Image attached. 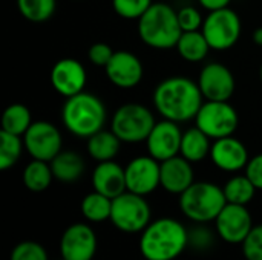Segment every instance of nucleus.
Here are the masks:
<instances>
[{
  "label": "nucleus",
  "instance_id": "nucleus-1",
  "mask_svg": "<svg viewBox=\"0 0 262 260\" xmlns=\"http://www.w3.org/2000/svg\"><path fill=\"white\" fill-rule=\"evenodd\" d=\"M154 106L164 118L175 123L195 120L204 97L196 81L187 77H169L163 80L154 90Z\"/></svg>",
  "mask_w": 262,
  "mask_h": 260
},
{
  "label": "nucleus",
  "instance_id": "nucleus-2",
  "mask_svg": "<svg viewBox=\"0 0 262 260\" xmlns=\"http://www.w3.org/2000/svg\"><path fill=\"white\" fill-rule=\"evenodd\" d=\"M187 247L189 230L172 218L150 222L140 238V253L144 260H175Z\"/></svg>",
  "mask_w": 262,
  "mask_h": 260
},
{
  "label": "nucleus",
  "instance_id": "nucleus-3",
  "mask_svg": "<svg viewBox=\"0 0 262 260\" xmlns=\"http://www.w3.org/2000/svg\"><path fill=\"white\" fill-rule=\"evenodd\" d=\"M61 121L69 133L88 139L103 130L106 124V107L97 95L83 90L66 98L61 106Z\"/></svg>",
  "mask_w": 262,
  "mask_h": 260
},
{
  "label": "nucleus",
  "instance_id": "nucleus-4",
  "mask_svg": "<svg viewBox=\"0 0 262 260\" xmlns=\"http://www.w3.org/2000/svg\"><path fill=\"white\" fill-rule=\"evenodd\" d=\"M181 34L183 29L178 21V12L167 3H152L138 18V35L149 48H175Z\"/></svg>",
  "mask_w": 262,
  "mask_h": 260
},
{
  "label": "nucleus",
  "instance_id": "nucleus-5",
  "mask_svg": "<svg viewBox=\"0 0 262 260\" xmlns=\"http://www.w3.org/2000/svg\"><path fill=\"white\" fill-rule=\"evenodd\" d=\"M226 204L224 190L213 182L196 181L180 195L181 213L195 224L215 222Z\"/></svg>",
  "mask_w": 262,
  "mask_h": 260
},
{
  "label": "nucleus",
  "instance_id": "nucleus-6",
  "mask_svg": "<svg viewBox=\"0 0 262 260\" xmlns=\"http://www.w3.org/2000/svg\"><path fill=\"white\" fill-rule=\"evenodd\" d=\"M154 113L143 104L127 103L120 106L111 120V130L121 139V143L135 144L143 143L150 135L155 126Z\"/></svg>",
  "mask_w": 262,
  "mask_h": 260
},
{
  "label": "nucleus",
  "instance_id": "nucleus-7",
  "mask_svg": "<svg viewBox=\"0 0 262 260\" xmlns=\"http://www.w3.org/2000/svg\"><path fill=\"white\" fill-rule=\"evenodd\" d=\"M150 218L152 210L146 201V196L124 192L112 199V211L109 221L121 233H143L144 228L152 222Z\"/></svg>",
  "mask_w": 262,
  "mask_h": 260
},
{
  "label": "nucleus",
  "instance_id": "nucleus-8",
  "mask_svg": "<svg viewBox=\"0 0 262 260\" xmlns=\"http://www.w3.org/2000/svg\"><path fill=\"white\" fill-rule=\"evenodd\" d=\"M238 124V112L229 101H204L195 116V126L213 141L235 135Z\"/></svg>",
  "mask_w": 262,
  "mask_h": 260
},
{
  "label": "nucleus",
  "instance_id": "nucleus-9",
  "mask_svg": "<svg viewBox=\"0 0 262 260\" xmlns=\"http://www.w3.org/2000/svg\"><path fill=\"white\" fill-rule=\"evenodd\" d=\"M201 31L210 49L227 51L233 48L241 37V18L230 8L210 11L204 18Z\"/></svg>",
  "mask_w": 262,
  "mask_h": 260
},
{
  "label": "nucleus",
  "instance_id": "nucleus-10",
  "mask_svg": "<svg viewBox=\"0 0 262 260\" xmlns=\"http://www.w3.org/2000/svg\"><path fill=\"white\" fill-rule=\"evenodd\" d=\"M25 149L32 159L51 162L63 146V138L57 126L49 121H32L31 127L23 135Z\"/></svg>",
  "mask_w": 262,
  "mask_h": 260
},
{
  "label": "nucleus",
  "instance_id": "nucleus-11",
  "mask_svg": "<svg viewBox=\"0 0 262 260\" xmlns=\"http://www.w3.org/2000/svg\"><path fill=\"white\" fill-rule=\"evenodd\" d=\"M253 228V219L247 205L226 204L215 219L216 234L227 244L241 245Z\"/></svg>",
  "mask_w": 262,
  "mask_h": 260
},
{
  "label": "nucleus",
  "instance_id": "nucleus-12",
  "mask_svg": "<svg viewBox=\"0 0 262 260\" xmlns=\"http://www.w3.org/2000/svg\"><path fill=\"white\" fill-rule=\"evenodd\" d=\"M200 90L207 101H229L235 93V77L221 63H207L198 75Z\"/></svg>",
  "mask_w": 262,
  "mask_h": 260
},
{
  "label": "nucleus",
  "instance_id": "nucleus-13",
  "mask_svg": "<svg viewBox=\"0 0 262 260\" xmlns=\"http://www.w3.org/2000/svg\"><path fill=\"white\" fill-rule=\"evenodd\" d=\"M98 247L95 231L83 222L69 225L60 239V254L64 260H92Z\"/></svg>",
  "mask_w": 262,
  "mask_h": 260
},
{
  "label": "nucleus",
  "instance_id": "nucleus-14",
  "mask_svg": "<svg viewBox=\"0 0 262 260\" xmlns=\"http://www.w3.org/2000/svg\"><path fill=\"white\" fill-rule=\"evenodd\" d=\"M126 172V187L127 192H132L140 196H147L154 193L160 182V161L150 155L137 156L129 161L124 167Z\"/></svg>",
  "mask_w": 262,
  "mask_h": 260
},
{
  "label": "nucleus",
  "instance_id": "nucleus-15",
  "mask_svg": "<svg viewBox=\"0 0 262 260\" xmlns=\"http://www.w3.org/2000/svg\"><path fill=\"white\" fill-rule=\"evenodd\" d=\"M183 133L184 132L181 130L180 124L175 121L164 118L161 121H157L146 139L149 155L160 162L180 155Z\"/></svg>",
  "mask_w": 262,
  "mask_h": 260
},
{
  "label": "nucleus",
  "instance_id": "nucleus-16",
  "mask_svg": "<svg viewBox=\"0 0 262 260\" xmlns=\"http://www.w3.org/2000/svg\"><path fill=\"white\" fill-rule=\"evenodd\" d=\"M49 80L57 93L64 98H69L83 92L88 81V75L84 66L78 60L61 58L52 66Z\"/></svg>",
  "mask_w": 262,
  "mask_h": 260
},
{
  "label": "nucleus",
  "instance_id": "nucleus-17",
  "mask_svg": "<svg viewBox=\"0 0 262 260\" xmlns=\"http://www.w3.org/2000/svg\"><path fill=\"white\" fill-rule=\"evenodd\" d=\"M107 80L120 89H132L140 84L144 69L141 60L129 51H115L104 67Z\"/></svg>",
  "mask_w": 262,
  "mask_h": 260
},
{
  "label": "nucleus",
  "instance_id": "nucleus-18",
  "mask_svg": "<svg viewBox=\"0 0 262 260\" xmlns=\"http://www.w3.org/2000/svg\"><path fill=\"white\" fill-rule=\"evenodd\" d=\"M210 159L220 170L236 173L247 167L250 156L246 144L232 135L213 141L210 149Z\"/></svg>",
  "mask_w": 262,
  "mask_h": 260
},
{
  "label": "nucleus",
  "instance_id": "nucleus-19",
  "mask_svg": "<svg viewBox=\"0 0 262 260\" xmlns=\"http://www.w3.org/2000/svg\"><path fill=\"white\" fill-rule=\"evenodd\" d=\"M160 182L167 193L180 196L195 182L192 162L181 155L160 162Z\"/></svg>",
  "mask_w": 262,
  "mask_h": 260
},
{
  "label": "nucleus",
  "instance_id": "nucleus-20",
  "mask_svg": "<svg viewBox=\"0 0 262 260\" xmlns=\"http://www.w3.org/2000/svg\"><path fill=\"white\" fill-rule=\"evenodd\" d=\"M92 188L111 199L120 196L121 193L127 192L126 187V172L124 169L112 161L98 162L97 167L92 172Z\"/></svg>",
  "mask_w": 262,
  "mask_h": 260
},
{
  "label": "nucleus",
  "instance_id": "nucleus-21",
  "mask_svg": "<svg viewBox=\"0 0 262 260\" xmlns=\"http://www.w3.org/2000/svg\"><path fill=\"white\" fill-rule=\"evenodd\" d=\"M49 164L54 173V179L64 184L78 181L84 173V159L77 152L61 150Z\"/></svg>",
  "mask_w": 262,
  "mask_h": 260
},
{
  "label": "nucleus",
  "instance_id": "nucleus-22",
  "mask_svg": "<svg viewBox=\"0 0 262 260\" xmlns=\"http://www.w3.org/2000/svg\"><path fill=\"white\" fill-rule=\"evenodd\" d=\"M210 149H212L210 138L196 126L192 129H187L183 133L180 155L186 158L187 161H190L192 164L201 162L207 156H210Z\"/></svg>",
  "mask_w": 262,
  "mask_h": 260
},
{
  "label": "nucleus",
  "instance_id": "nucleus-23",
  "mask_svg": "<svg viewBox=\"0 0 262 260\" xmlns=\"http://www.w3.org/2000/svg\"><path fill=\"white\" fill-rule=\"evenodd\" d=\"M121 147V139L112 130H100L88 138V153L97 162L112 161Z\"/></svg>",
  "mask_w": 262,
  "mask_h": 260
},
{
  "label": "nucleus",
  "instance_id": "nucleus-24",
  "mask_svg": "<svg viewBox=\"0 0 262 260\" xmlns=\"http://www.w3.org/2000/svg\"><path fill=\"white\" fill-rule=\"evenodd\" d=\"M175 48H177V52L180 54V57L189 63L203 61L210 51V46H209L203 31L183 32Z\"/></svg>",
  "mask_w": 262,
  "mask_h": 260
},
{
  "label": "nucleus",
  "instance_id": "nucleus-25",
  "mask_svg": "<svg viewBox=\"0 0 262 260\" xmlns=\"http://www.w3.org/2000/svg\"><path fill=\"white\" fill-rule=\"evenodd\" d=\"M23 184L29 192L34 193H41L46 188H49V185L52 184L54 179V173L51 169V164L46 161H38V159H32L23 170Z\"/></svg>",
  "mask_w": 262,
  "mask_h": 260
},
{
  "label": "nucleus",
  "instance_id": "nucleus-26",
  "mask_svg": "<svg viewBox=\"0 0 262 260\" xmlns=\"http://www.w3.org/2000/svg\"><path fill=\"white\" fill-rule=\"evenodd\" d=\"M80 210L86 221L100 224V222L111 219L112 199L94 190L92 193H89L83 198V201L80 204Z\"/></svg>",
  "mask_w": 262,
  "mask_h": 260
},
{
  "label": "nucleus",
  "instance_id": "nucleus-27",
  "mask_svg": "<svg viewBox=\"0 0 262 260\" xmlns=\"http://www.w3.org/2000/svg\"><path fill=\"white\" fill-rule=\"evenodd\" d=\"M31 124H32V116H31L29 109L21 103H14L5 109V112L2 115V129L0 130L23 136L26 133V130L31 127Z\"/></svg>",
  "mask_w": 262,
  "mask_h": 260
},
{
  "label": "nucleus",
  "instance_id": "nucleus-28",
  "mask_svg": "<svg viewBox=\"0 0 262 260\" xmlns=\"http://www.w3.org/2000/svg\"><path fill=\"white\" fill-rule=\"evenodd\" d=\"M223 190H224L227 204L247 205L255 198V193L258 188L244 173V175H235L233 178H230L223 187Z\"/></svg>",
  "mask_w": 262,
  "mask_h": 260
},
{
  "label": "nucleus",
  "instance_id": "nucleus-29",
  "mask_svg": "<svg viewBox=\"0 0 262 260\" xmlns=\"http://www.w3.org/2000/svg\"><path fill=\"white\" fill-rule=\"evenodd\" d=\"M17 8L21 17L32 23H43L49 20L57 8L55 0H17Z\"/></svg>",
  "mask_w": 262,
  "mask_h": 260
},
{
  "label": "nucleus",
  "instance_id": "nucleus-30",
  "mask_svg": "<svg viewBox=\"0 0 262 260\" xmlns=\"http://www.w3.org/2000/svg\"><path fill=\"white\" fill-rule=\"evenodd\" d=\"M23 139L18 135H12L0 130V170H8L17 164L23 152Z\"/></svg>",
  "mask_w": 262,
  "mask_h": 260
},
{
  "label": "nucleus",
  "instance_id": "nucleus-31",
  "mask_svg": "<svg viewBox=\"0 0 262 260\" xmlns=\"http://www.w3.org/2000/svg\"><path fill=\"white\" fill-rule=\"evenodd\" d=\"M152 5V0H112L117 15L126 20H138Z\"/></svg>",
  "mask_w": 262,
  "mask_h": 260
},
{
  "label": "nucleus",
  "instance_id": "nucleus-32",
  "mask_svg": "<svg viewBox=\"0 0 262 260\" xmlns=\"http://www.w3.org/2000/svg\"><path fill=\"white\" fill-rule=\"evenodd\" d=\"M9 260H49V256L38 242L23 241L12 248Z\"/></svg>",
  "mask_w": 262,
  "mask_h": 260
},
{
  "label": "nucleus",
  "instance_id": "nucleus-33",
  "mask_svg": "<svg viewBox=\"0 0 262 260\" xmlns=\"http://www.w3.org/2000/svg\"><path fill=\"white\" fill-rule=\"evenodd\" d=\"M241 247L246 260H262V224L253 225Z\"/></svg>",
  "mask_w": 262,
  "mask_h": 260
},
{
  "label": "nucleus",
  "instance_id": "nucleus-34",
  "mask_svg": "<svg viewBox=\"0 0 262 260\" xmlns=\"http://www.w3.org/2000/svg\"><path fill=\"white\" fill-rule=\"evenodd\" d=\"M177 12H178V21H180V26H181L183 32L201 31L204 18H203L201 12L195 6H184Z\"/></svg>",
  "mask_w": 262,
  "mask_h": 260
},
{
  "label": "nucleus",
  "instance_id": "nucleus-35",
  "mask_svg": "<svg viewBox=\"0 0 262 260\" xmlns=\"http://www.w3.org/2000/svg\"><path fill=\"white\" fill-rule=\"evenodd\" d=\"M114 52H115V51H114L107 43L98 41V43H94V44L89 48V51H88V58H89V61H91L94 66L106 67L107 63L111 61Z\"/></svg>",
  "mask_w": 262,
  "mask_h": 260
},
{
  "label": "nucleus",
  "instance_id": "nucleus-36",
  "mask_svg": "<svg viewBox=\"0 0 262 260\" xmlns=\"http://www.w3.org/2000/svg\"><path fill=\"white\" fill-rule=\"evenodd\" d=\"M198 225L200 227H195V230L189 231V247L204 251L212 247L215 238L212 231L204 227V224H198Z\"/></svg>",
  "mask_w": 262,
  "mask_h": 260
},
{
  "label": "nucleus",
  "instance_id": "nucleus-37",
  "mask_svg": "<svg viewBox=\"0 0 262 260\" xmlns=\"http://www.w3.org/2000/svg\"><path fill=\"white\" fill-rule=\"evenodd\" d=\"M246 175L249 176V179L255 184L258 190H262V153L250 158L246 167Z\"/></svg>",
  "mask_w": 262,
  "mask_h": 260
},
{
  "label": "nucleus",
  "instance_id": "nucleus-38",
  "mask_svg": "<svg viewBox=\"0 0 262 260\" xmlns=\"http://www.w3.org/2000/svg\"><path fill=\"white\" fill-rule=\"evenodd\" d=\"M200 5L207 9L209 12L210 11H216V9H223V8H229L230 2L232 0H198Z\"/></svg>",
  "mask_w": 262,
  "mask_h": 260
},
{
  "label": "nucleus",
  "instance_id": "nucleus-39",
  "mask_svg": "<svg viewBox=\"0 0 262 260\" xmlns=\"http://www.w3.org/2000/svg\"><path fill=\"white\" fill-rule=\"evenodd\" d=\"M253 41H255V44L262 46V26L258 28V29H255V32H253Z\"/></svg>",
  "mask_w": 262,
  "mask_h": 260
},
{
  "label": "nucleus",
  "instance_id": "nucleus-40",
  "mask_svg": "<svg viewBox=\"0 0 262 260\" xmlns=\"http://www.w3.org/2000/svg\"><path fill=\"white\" fill-rule=\"evenodd\" d=\"M259 77H261V83H262V64H261V69H259Z\"/></svg>",
  "mask_w": 262,
  "mask_h": 260
},
{
  "label": "nucleus",
  "instance_id": "nucleus-41",
  "mask_svg": "<svg viewBox=\"0 0 262 260\" xmlns=\"http://www.w3.org/2000/svg\"><path fill=\"white\" fill-rule=\"evenodd\" d=\"M60 260H64V259H60Z\"/></svg>",
  "mask_w": 262,
  "mask_h": 260
}]
</instances>
